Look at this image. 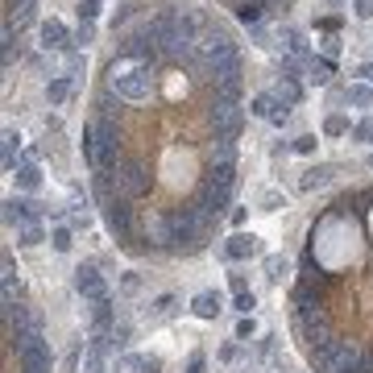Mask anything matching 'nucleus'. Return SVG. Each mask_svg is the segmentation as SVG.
I'll use <instances>...</instances> for the list:
<instances>
[{
	"label": "nucleus",
	"instance_id": "9d476101",
	"mask_svg": "<svg viewBox=\"0 0 373 373\" xmlns=\"http://www.w3.org/2000/svg\"><path fill=\"white\" fill-rule=\"evenodd\" d=\"M257 253H262V240L253 233H233L229 245H224V257L229 262H245V257H257Z\"/></svg>",
	"mask_w": 373,
	"mask_h": 373
},
{
	"label": "nucleus",
	"instance_id": "473e14b6",
	"mask_svg": "<svg viewBox=\"0 0 373 373\" xmlns=\"http://www.w3.org/2000/svg\"><path fill=\"white\" fill-rule=\"evenodd\" d=\"M83 373H104V353L100 348H88L83 353Z\"/></svg>",
	"mask_w": 373,
	"mask_h": 373
},
{
	"label": "nucleus",
	"instance_id": "7c9ffc66",
	"mask_svg": "<svg viewBox=\"0 0 373 373\" xmlns=\"http://www.w3.org/2000/svg\"><path fill=\"white\" fill-rule=\"evenodd\" d=\"M286 270H290V262H286V257H266V278H270V282H278Z\"/></svg>",
	"mask_w": 373,
	"mask_h": 373
},
{
	"label": "nucleus",
	"instance_id": "4be33fe9",
	"mask_svg": "<svg viewBox=\"0 0 373 373\" xmlns=\"http://www.w3.org/2000/svg\"><path fill=\"white\" fill-rule=\"evenodd\" d=\"M21 133L17 129H4V175H17V154H21Z\"/></svg>",
	"mask_w": 373,
	"mask_h": 373
},
{
	"label": "nucleus",
	"instance_id": "dca6fc26",
	"mask_svg": "<svg viewBox=\"0 0 373 373\" xmlns=\"http://www.w3.org/2000/svg\"><path fill=\"white\" fill-rule=\"evenodd\" d=\"M208 166H236V141H208Z\"/></svg>",
	"mask_w": 373,
	"mask_h": 373
},
{
	"label": "nucleus",
	"instance_id": "6e6552de",
	"mask_svg": "<svg viewBox=\"0 0 373 373\" xmlns=\"http://www.w3.org/2000/svg\"><path fill=\"white\" fill-rule=\"evenodd\" d=\"M38 216H42V208H38L34 199H25V195H17V199H4V220H8V224L25 229V224H38Z\"/></svg>",
	"mask_w": 373,
	"mask_h": 373
},
{
	"label": "nucleus",
	"instance_id": "a878e982",
	"mask_svg": "<svg viewBox=\"0 0 373 373\" xmlns=\"http://www.w3.org/2000/svg\"><path fill=\"white\" fill-rule=\"evenodd\" d=\"M348 133V116H340V112H332L324 121V137H344Z\"/></svg>",
	"mask_w": 373,
	"mask_h": 373
},
{
	"label": "nucleus",
	"instance_id": "58836bf2",
	"mask_svg": "<svg viewBox=\"0 0 373 373\" xmlns=\"http://www.w3.org/2000/svg\"><path fill=\"white\" fill-rule=\"evenodd\" d=\"M340 25H344V17H320L316 21V29H324V34H336Z\"/></svg>",
	"mask_w": 373,
	"mask_h": 373
},
{
	"label": "nucleus",
	"instance_id": "cd10ccee",
	"mask_svg": "<svg viewBox=\"0 0 373 373\" xmlns=\"http://www.w3.org/2000/svg\"><path fill=\"white\" fill-rule=\"evenodd\" d=\"M316 145H320L316 133H299V137L290 141V149H294V154H303V158H311V154H316Z\"/></svg>",
	"mask_w": 373,
	"mask_h": 373
},
{
	"label": "nucleus",
	"instance_id": "c756f323",
	"mask_svg": "<svg viewBox=\"0 0 373 373\" xmlns=\"http://www.w3.org/2000/svg\"><path fill=\"white\" fill-rule=\"evenodd\" d=\"M253 307H257V294L253 290H240L233 299V311H240V316H253Z\"/></svg>",
	"mask_w": 373,
	"mask_h": 373
},
{
	"label": "nucleus",
	"instance_id": "f257e3e1",
	"mask_svg": "<svg viewBox=\"0 0 373 373\" xmlns=\"http://www.w3.org/2000/svg\"><path fill=\"white\" fill-rule=\"evenodd\" d=\"M83 158L95 175H112L125 158H121V137H116V125L100 112L83 125Z\"/></svg>",
	"mask_w": 373,
	"mask_h": 373
},
{
	"label": "nucleus",
	"instance_id": "c03bdc74",
	"mask_svg": "<svg viewBox=\"0 0 373 373\" xmlns=\"http://www.w3.org/2000/svg\"><path fill=\"white\" fill-rule=\"evenodd\" d=\"M137 286H141V278L133 274V270H129V274H125V290H137Z\"/></svg>",
	"mask_w": 373,
	"mask_h": 373
},
{
	"label": "nucleus",
	"instance_id": "6ab92c4d",
	"mask_svg": "<svg viewBox=\"0 0 373 373\" xmlns=\"http://www.w3.org/2000/svg\"><path fill=\"white\" fill-rule=\"evenodd\" d=\"M270 92L278 95V104H286V108H294V104L303 100V83H299V79H290V75H282V79L274 83V88H270Z\"/></svg>",
	"mask_w": 373,
	"mask_h": 373
},
{
	"label": "nucleus",
	"instance_id": "e433bc0d",
	"mask_svg": "<svg viewBox=\"0 0 373 373\" xmlns=\"http://www.w3.org/2000/svg\"><path fill=\"white\" fill-rule=\"evenodd\" d=\"M253 332H257V320H253V316H245V320L236 324V340H249Z\"/></svg>",
	"mask_w": 373,
	"mask_h": 373
},
{
	"label": "nucleus",
	"instance_id": "c85d7f7f",
	"mask_svg": "<svg viewBox=\"0 0 373 373\" xmlns=\"http://www.w3.org/2000/svg\"><path fill=\"white\" fill-rule=\"evenodd\" d=\"M95 42V21H79V29H75V46L88 50Z\"/></svg>",
	"mask_w": 373,
	"mask_h": 373
},
{
	"label": "nucleus",
	"instance_id": "39448f33",
	"mask_svg": "<svg viewBox=\"0 0 373 373\" xmlns=\"http://www.w3.org/2000/svg\"><path fill=\"white\" fill-rule=\"evenodd\" d=\"M38 46H42V54H50V58H62V54L79 50V46H75V34H71L58 17L38 21Z\"/></svg>",
	"mask_w": 373,
	"mask_h": 373
},
{
	"label": "nucleus",
	"instance_id": "de8ad7c7",
	"mask_svg": "<svg viewBox=\"0 0 373 373\" xmlns=\"http://www.w3.org/2000/svg\"><path fill=\"white\" fill-rule=\"evenodd\" d=\"M327 4H340V0H327Z\"/></svg>",
	"mask_w": 373,
	"mask_h": 373
},
{
	"label": "nucleus",
	"instance_id": "20e7f679",
	"mask_svg": "<svg viewBox=\"0 0 373 373\" xmlns=\"http://www.w3.org/2000/svg\"><path fill=\"white\" fill-rule=\"evenodd\" d=\"M208 125H212V137L236 141L245 133V108L240 104H229V100H212L208 104Z\"/></svg>",
	"mask_w": 373,
	"mask_h": 373
},
{
	"label": "nucleus",
	"instance_id": "49530a36",
	"mask_svg": "<svg viewBox=\"0 0 373 373\" xmlns=\"http://www.w3.org/2000/svg\"><path fill=\"white\" fill-rule=\"evenodd\" d=\"M229 282H233V290H236V294H240V290H249V286H245V274H233Z\"/></svg>",
	"mask_w": 373,
	"mask_h": 373
},
{
	"label": "nucleus",
	"instance_id": "bb28decb",
	"mask_svg": "<svg viewBox=\"0 0 373 373\" xmlns=\"http://www.w3.org/2000/svg\"><path fill=\"white\" fill-rule=\"evenodd\" d=\"M327 175H332V170H327V166H311V170H307V175H303V191H316V186H324L327 183Z\"/></svg>",
	"mask_w": 373,
	"mask_h": 373
},
{
	"label": "nucleus",
	"instance_id": "1a4fd4ad",
	"mask_svg": "<svg viewBox=\"0 0 373 373\" xmlns=\"http://www.w3.org/2000/svg\"><path fill=\"white\" fill-rule=\"evenodd\" d=\"M75 290H79L88 303H95V299H104V294H108V286H104V278H100V270H95V266H79V270H75Z\"/></svg>",
	"mask_w": 373,
	"mask_h": 373
},
{
	"label": "nucleus",
	"instance_id": "a19ab883",
	"mask_svg": "<svg viewBox=\"0 0 373 373\" xmlns=\"http://www.w3.org/2000/svg\"><path fill=\"white\" fill-rule=\"evenodd\" d=\"M203 365H208V361H203V353H195V357L186 361V373H203Z\"/></svg>",
	"mask_w": 373,
	"mask_h": 373
},
{
	"label": "nucleus",
	"instance_id": "a18cd8bd",
	"mask_svg": "<svg viewBox=\"0 0 373 373\" xmlns=\"http://www.w3.org/2000/svg\"><path fill=\"white\" fill-rule=\"evenodd\" d=\"M357 75H361L365 83H373V58H369V62H365V67H361V71H357Z\"/></svg>",
	"mask_w": 373,
	"mask_h": 373
},
{
	"label": "nucleus",
	"instance_id": "9b49d317",
	"mask_svg": "<svg viewBox=\"0 0 373 373\" xmlns=\"http://www.w3.org/2000/svg\"><path fill=\"white\" fill-rule=\"evenodd\" d=\"M278 42H282V50H286V54H294V58H303V62L311 58V42H307V34H303L299 25H282V29H278Z\"/></svg>",
	"mask_w": 373,
	"mask_h": 373
},
{
	"label": "nucleus",
	"instance_id": "a211bd4d",
	"mask_svg": "<svg viewBox=\"0 0 373 373\" xmlns=\"http://www.w3.org/2000/svg\"><path fill=\"white\" fill-rule=\"evenodd\" d=\"M344 104L348 108H373V83H365V79H353L348 88H344Z\"/></svg>",
	"mask_w": 373,
	"mask_h": 373
},
{
	"label": "nucleus",
	"instance_id": "f8f14e48",
	"mask_svg": "<svg viewBox=\"0 0 373 373\" xmlns=\"http://www.w3.org/2000/svg\"><path fill=\"white\" fill-rule=\"evenodd\" d=\"M332 75H336V58H324V54H311V58H307V75H303V79H307L311 88H327Z\"/></svg>",
	"mask_w": 373,
	"mask_h": 373
},
{
	"label": "nucleus",
	"instance_id": "5701e85b",
	"mask_svg": "<svg viewBox=\"0 0 373 373\" xmlns=\"http://www.w3.org/2000/svg\"><path fill=\"white\" fill-rule=\"evenodd\" d=\"M50 245H54V253H71V245H75V229L58 224V229L50 233Z\"/></svg>",
	"mask_w": 373,
	"mask_h": 373
},
{
	"label": "nucleus",
	"instance_id": "423d86ee",
	"mask_svg": "<svg viewBox=\"0 0 373 373\" xmlns=\"http://www.w3.org/2000/svg\"><path fill=\"white\" fill-rule=\"evenodd\" d=\"M104 224H108V233L116 236V240H129L133 236V212H129V203L125 199H108L104 203Z\"/></svg>",
	"mask_w": 373,
	"mask_h": 373
},
{
	"label": "nucleus",
	"instance_id": "c9c22d12",
	"mask_svg": "<svg viewBox=\"0 0 373 373\" xmlns=\"http://www.w3.org/2000/svg\"><path fill=\"white\" fill-rule=\"evenodd\" d=\"M353 17L357 21H373V0H353Z\"/></svg>",
	"mask_w": 373,
	"mask_h": 373
},
{
	"label": "nucleus",
	"instance_id": "b1692460",
	"mask_svg": "<svg viewBox=\"0 0 373 373\" xmlns=\"http://www.w3.org/2000/svg\"><path fill=\"white\" fill-rule=\"evenodd\" d=\"M240 95H245V83L236 79V83H216L212 88V100H229V104H240Z\"/></svg>",
	"mask_w": 373,
	"mask_h": 373
},
{
	"label": "nucleus",
	"instance_id": "79ce46f5",
	"mask_svg": "<svg viewBox=\"0 0 373 373\" xmlns=\"http://www.w3.org/2000/svg\"><path fill=\"white\" fill-rule=\"evenodd\" d=\"M137 369L141 373H158V369H162V361H158V357H149V361H141Z\"/></svg>",
	"mask_w": 373,
	"mask_h": 373
},
{
	"label": "nucleus",
	"instance_id": "2eb2a0df",
	"mask_svg": "<svg viewBox=\"0 0 373 373\" xmlns=\"http://www.w3.org/2000/svg\"><path fill=\"white\" fill-rule=\"evenodd\" d=\"M191 311H195L199 320H216V316L224 311V299H220L216 290H203V294H195V299H191Z\"/></svg>",
	"mask_w": 373,
	"mask_h": 373
},
{
	"label": "nucleus",
	"instance_id": "f3484780",
	"mask_svg": "<svg viewBox=\"0 0 373 373\" xmlns=\"http://www.w3.org/2000/svg\"><path fill=\"white\" fill-rule=\"evenodd\" d=\"M13 183H17V191L34 195V191L42 186V166H38V162H21V166H17V175H13Z\"/></svg>",
	"mask_w": 373,
	"mask_h": 373
},
{
	"label": "nucleus",
	"instance_id": "4c0bfd02",
	"mask_svg": "<svg viewBox=\"0 0 373 373\" xmlns=\"http://www.w3.org/2000/svg\"><path fill=\"white\" fill-rule=\"evenodd\" d=\"M353 141H373V121H361V125H353Z\"/></svg>",
	"mask_w": 373,
	"mask_h": 373
},
{
	"label": "nucleus",
	"instance_id": "7ed1b4c3",
	"mask_svg": "<svg viewBox=\"0 0 373 373\" xmlns=\"http://www.w3.org/2000/svg\"><path fill=\"white\" fill-rule=\"evenodd\" d=\"M108 186H112V199L133 203V199H141V195L149 191V166H145L141 158H125V162L108 175Z\"/></svg>",
	"mask_w": 373,
	"mask_h": 373
},
{
	"label": "nucleus",
	"instance_id": "f03ea898",
	"mask_svg": "<svg viewBox=\"0 0 373 373\" xmlns=\"http://www.w3.org/2000/svg\"><path fill=\"white\" fill-rule=\"evenodd\" d=\"M154 67L149 62H133V58H112L108 67V95L125 100V104H149L154 95Z\"/></svg>",
	"mask_w": 373,
	"mask_h": 373
},
{
	"label": "nucleus",
	"instance_id": "412c9836",
	"mask_svg": "<svg viewBox=\"0 0 373 373\" xmlns=\"http://www.w3.org/2000/svg\"><path fill=\"white\" fill-rule=\"evenodd\" d=\"M278 108H282V104H278V95H274V92H257L253 100H249V112H253L257 121H270Z\"/></svg>",
	"mask_w": 373,
	"mask_h": 373
},
{
	"label": "nucleus",
	"instance_id": "aec40b11",
	"mask_svg": "<svg viewBox=\"0 0 373 373\" xmlns=\"http://www.w3.org/2000/svg\"><path fill=\"white\" fill-rule=\"evenodd\" d=\"M262 13H266V4H257V0H236L233 4V17L240 21V25H262Z\"/></svg>",
	"mask_w": 373,
	"mask_h": 373
},
{
	"label": "nucleus",
	"instance_id": "393cba45",
	"mask_svg": "<svg viewBox=\"0 0 373 373\" xmlns=\"http://www.w3.org/2000/svg\"><path fill=\"white\" fill-rule=\"evenodd\" d=\"M46 233H42V224H25V229H17V245L21 249H34V245H42Z\"/></svg>",
	"mask_w": 373,
	"mask_h": 373
},
{
	"label": "nucleus",
	"instance_id": "37998d69",
	"mask_svg": "<svg viewBox=\"0 0 373 373\" xmlns=\"http://www.w3.org/2000/svg\"><path fill=\"white\" fill-rule=\"evenodd\" d=\"M220 361H236V344H224L220 348Z\"/></svg>",
	"mask_w": 373,
	"mask_h": 373
},
{
	"label": "nucleus",
	"instance_id": "72a5a7b5",
	"mask_svg": "<svg viewBox=\"0 0 373 373\" xmlns=\"http://www.w3.org/2000/svg\"><path fill=\"white\" fill-rule=\"evenodd\" d=\"M170 311H175V294H158L149 303V316H170Z\"/></svg>",
	"mask_w": 373,
	"mask_h": 373
},
{
	"label": "nucleus",
	"instance_id": "ea45409f",
	"mask_svg": "<svg viewBox=\"0 0 373 373\" xmlns=\"http://www.w3.org/2000/svg\"><path fill=\"white\" fill-rule=\"evenodd\" d=\"M336 54H340V38H336V34H327V38H324V58H336Z\"/></svg>",
	"mask_w": 373,
	"mask_h": 373
},
{
	"label": "nucleus",
	"instance_id": "2f4dec72",
	"mask_svg": "<svg viewBox=\"0 0 373 373\" xmlns=\"http://www.w3.org/2000/svg\"><path fill=\"white\" fill-rule=\"evenodd\" d=\"M257 208H262V212H278V208H286V199H282L278 191H262V199H257Z\"/></svg>",
	"mask_w": 373,
	"mask_h": 373
},
{
	"label": "nucleus",
	"instance_id": "f704fd0d",
	"mask_svg": "<svg viewBox=\"0 0 373 373\" xmlns=\"http://www.w3.org/2000/svg\"><path fill=\"white\" fill-rule=\"evenodd\" d=\"M100 17V0H79V21H95Z\"/></svg>",
	"mask_w": 373,
	"mask_h": 373
},
{
	"label": "nucleus",
	"instance_id": "ddd939ff",
	"mask_svg": "<svg viewBox=\"0 0 373 373\" xmlns=\"http://www.w3.org/2000/svg\"><path fill=\"white\" fill-rule=\"evenodd\" d=\"M38 17V0H8V13H4V25H13L17 34Z\"/></svg>",
	"mask_w": 373,
	"mask_h": 373
},
{
	"label": "nucleus",
	"instance_id": "0eeeda50",
	"mask_svg": "<svg viewBox=\"0 0 373 373\" xmlns=\"http://www.w3.org/2000/svg\"><path fill=\"white\" fill-rule=\"evenodd\" d=\"M17 357H21V373H54V353H50V340H38V344L21 348Z\"/></svg>",
	"mask_w": 373,
	"mask_h": 373
},
{
	"label": "nucleus",
	"instance_id": "4468645a",
	"mask_svg": "<svg viewBox=\"0 0 373 373\" xmlns=\"http://www.w3.org/2000/svg\"><path fill=\"white\" fill-rule=\"evenodd\" d=\"M71 95H75V79H67V75H50V83H46V104L50 108H62Z\"/></svg>",
	"mask_w": 373,
	"mask_h": 373
}]
</instances>
